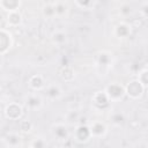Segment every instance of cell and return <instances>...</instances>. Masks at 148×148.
Segmentation results:
<instances>
[{
  "label": "cell",
  "mask_w": 148,
  "mask_h": 148,
  "mask_svg": "<svg viewBox=\"0 0 148 148\" xmlns=\"http://www.w3.org/2000/svg\"><path fill=\"white\" fill-rule=\"evenodd\" d=\"M114 35L117 38H126L131 35V25L125 23V22H120L114 27Z\"/></svg>",
  "instance_id": "obj_12"
},
{
  "label": "cell",
  "mask_w": 148,
  "mask_h": 148,
  "mask_svg": "<svg viewBox=\"0 0 148 148\" xmlns=\"http://www.w3.org/2000/svg\"><path fill=\"white\" fill-rule=\"evenodd\" d=\"M51 40L54 45L57 46H61L65 42H66V34L62 31H56L52 34L51 36Z\"/></svg>",
  "instance_id": "obj_19"
},
{
  "label": "cell",
  "mask_w": 148,
  "mask_h": 148,
  "mask_svg": "<svg viewBox=\"0 0 148 148\" xmlns=\"http://www.w3.org/2000/svg\"><path fill=\"white\" fill-rule=\"evenodd\" d=\"M51 133H52L53 138L57 139L58 141H66L68 139V135H69L67 126L62 123L53 124L51 127Z\"/></svg>",
  "instance_id": "obj_8"
},
{
  "label": "cell",
  "mask_w": 148,
  "mask_h": 148,
  "mask_svg": "<svg viewBox=\"0 0 148 148\" xmlns=\"http://www.w3.org/2000/svg\"><path fill=\"white\" fill-rule=\"evenodd\" d=\"M43 16L46 20H52L54 17H57V13H56V5L54 3H46L43 6L42 9Z\"/></svg>",
  "instance_id": "obj_18"
},
{
  "label": "cell",
  "mask_w": 148,
  "mask_h": 148,
  "mask_svg": "<svg viewBox=\"0 0 148 148\" xmlns=\"http://www.w3.org/2000/svg\"><path fill=\"white\" fill-rule=\"evenodd\" d=\"M73 139L79 143H86L92 139L89 124H80L75 127L73 132Z\"/></svg>",
  "instance_id": "obj_4"
},
{
  "label": "cell",
  "mask_w": 148,
  "mask_h": 148,
  "mask_svg": "<svg viewBox=\"0 0 148 148\" xmlns=\"http://www.w3.org/2000/svg\"><path fill=\"white\" fill-rule=\"evenodd\" d=\"M74 1L76 6L82 10H90L95 5V0H74Z\"/></svg>",
  "instance_id": "obj_20"
},
{
  "label": "cell",
  "mask_w": 148,
  "mask_h": 148,
  "mask_svg": "<svg viewBox=\"0 0 148 148\" xmlns=\"http://www.w3.org/2000/svg\"><path fill=\"white\" fill-rule=\"evenodd\" d=\"M12 46H13V36L6 28H2L0 31V53H1V56H5L12 49Z\"/></svg>",
  "instance_id": "obj_6"
},
{
  "label": "cell",
  "mask_w": 148,
  "mask_h": 148,
  "mask_svg": "<svg viewBox=\"0 0 148 148\" xmlns=\"http://www.w3.org/2000/svg\"><path fill=\"white\" fill-rule=\"evenodd\" d=\"M59 76L65 82H72L75 79V71L72 66H68V65L62 66L59 69Z\"/></svg>",
  "instance_id": "obj_13"
},
{
  "label": "cell",
  "mask_w": 148,
  "mask_h": 148,
  "mask_svg": "<svg viewBox=\"0 0 148 148\" xmlns=\"http://www.w3.org/2000/svg\"><path fill=\"white\" fill-rule=\"evenodd\" d=\"M46 145H47V142H46L44 139H42V138H36V139H34V140L31 141V143H30L29 146L32 147V148H43V147H46Z\"/></svg>",
  "instance_id": "obj_25"
},
{
  "label": "cell",
  "mask_w": 148,
  "mask_h": 148,
  "mask_svg": "<svg viewBox=\"0 0 148 148\" xmlns=\"http://www.w3.org/2000/svg\"><path fill=\"white\" fill-rule=\"evenodd\" d=\"M90 131H91V134H92V138H96V139H99V138H103L105 136V134L108 133V126L104 121L102 120H92L90 124Z\"/></svg>",
  "instance_id": "obj_7"
},
{
  "label": "cell",
  "mask_w": 148,
  "mask_h": 148,
  "mask_svg": "<svg viewBox=\"0 0 148 148\" xmlns=\"http://www.w3.org/2000/svg\"><path fill=\"white\" fill-rule=\"evenodd\" d=\"M6 147L8 148H17L22 146V136L17 133H9L6 139H2Z\"/></svg>",
  "instance_id": "obj_11"
},
{
  "label": "cell",
  "mask_w": 148,
  "mask_h": 148,
  "mask_svg": "<svg viewBox=\"0 0 148 148\" xmlns=\"http://www.w3.org/2000/svg\"><path fill=\"white\" fill-rule=\"evenodd\" d=\"M7 23H8L9 27H13V28L18 27L22 23V15H21V13L18 10L9 12L7 14Z\"/></svg>",
  "instance_id": "obj_15"
},
{
  "label": "cell",
  "mask_w": 148,
  "mask_h": 148,
  "mask_svg": "<svg viewBox=\"0 0 148 148\" xmlns=\"http://www.w3.org/2000/svg\"><path fill=\"white\" fill-rule=\"evenodd\" d=\"M124 119H125V117L121 112H112L110 116V120L112 121L113 125H121Z\"/></svg>",
  "instance_id": "obj_22"
},
{
  "label": "cell",
  "mask_w": 148,
  "mask_h": 148,
  "mask_svg": "<svg viewBox=\"0 0 148 148\" xmlns=\"http://www.w3.org/2000/svg\"><path fill=\"white\" fill-rule=\"evenodd\" d=\"M56 5V13H57V17H64L67 14V6L64 1H59Z\"/></svg>",
  "instance_id": "obj_21"
},
{
  "label": "cell",
  "mask_w": 148,
  "mask_h": 148,
  "mask_svg": "<svg viewBox=\"0 0 148 148\" xmlns=\"http://www.w3.org/2000/svg\"><path fill=\"white\" fill-rule=\"evenodd\" d=\"M79 113L76 112V111H69L68 113H67V116H66V119L69 121V123H76L77 120H79Z\"/></svg>",
  "instance_id": "obj_26"
},
{
  "label": "cell",
  "mask_w": 148,
  "mask_h": 148,
  "mask_svg": "<svg viewBox=\"0 0 148 148\" xmlns=\"http://www.w3.org/2000/svg\"><path fill=\"white\" fill-rule=\"evenodd\" d=\"M146 87L139 81V79H133L131 80L126 86H125V91H126V96L133 101L135 99H140L145 92Z\"/></svg>",
  "instance_id": "obj_1"
},
{
  "label": "cell",
  "mask_w": 148,
  "mask_h": 148,
  "mask_svg": "<svg viewBox=\"0 0 148 148\" xmlns=\"http://www.w3.org/2000/svg\"><path fill=\"white\" fill-rule=\"evenodd\" d=\"M25 106L31 111H37L43 106V98L36 92L30 94L25 98Z\"/></svg>",
  "instance_id": "obj_9"
},
{
  "label": "cell",
  "mask_w": 148,
  "mask_h": 148,
  "mask_svg": "<svg viewBox=\"0 0 148 148\" xmlns=\"http://www.w3.org/2000/svg\"><path fill=\"white\" fill-rule=\"evenodd\" d=\"M18 127L22 133H29L32 130V123L30 120H21Z\"/></svg>",
  "instance_id": "obj_23"
},
{
  "label": "cell",
  "mask_w": 148,
  "mask_h": 148,
  "mask_svg": "<svg viewBox=\"0 0 148 148\" xmlns=\"http://www.w3.org/2000/svg\"><path fill=\"white\" fill-rule=\"evenodd\" d=\"M3 113L10 120H20L23 116V108L16 102H9L3 109Z\"/></svg>",
  "instance_id": "obj_5"
},
{
  "label": "cell",
  "mask_w": 148,
  "mask_h": 148,
  "mask_svg": "<svg viewBox=\"0 0 148 148\" xmlns=\"http://www.w3.org/2000/svg\"><path fill=\"white\" fill-rule=\"evenodd\" d=\"M45 91H46V96H47L50 99H52V101L60 98L61 95H62L61 88H60L59 86H57V84H51V86H49V87L45 89Z\"/></svg>",
  "instance_id": "obj_17"
},
{
  "label": "cell",
  "mask_w": 148,
  "mask_h": 148,
  "mask_svg": "<svg viewBox=\"0 0 148 148\" xmlns=\"http://www.w3.org/2000/svg\"><path fill=\"white\" fill-rule=\"evenodd\" d=\"M141 13H142V15H143L145 17H148V3H147V5H145V6L142 7Z\"/></svg>",
  "instance_id": "obj_27"
},
{
  "label": "cell",
  "mask_w": 148,
  "mask_h": 148,
  "mask_svg": "<svg viewBox=\"0 0 148 148\" xmlns=\"http://www.w3.org/2000/svg\"><path fill=\"white\" fill-rule=\"evenodd\" d=\"M28 86L34 91H40L45 88V79L40 74H35V75L30 76V79L28 81Z\"/></svg>",
  "instance_id": "obj_10"
},
{
  "label": "cell",
  "mask_w": 148,
  "mask_h": 148,
  "mask_svg": "<svg viewBox=\"0 0 148 148\" xmlns=\"http://www.w3.org/2000/svg\"><path fill=\"white\" fill-rule=\"evenodd\" d=\"M20 6L21 0H1V8L7 13L18 10Z\"/></svg>",
  "instance_id": "obj_16"
},
{
  "label": "cell",
  "mask_w": 148,
  "mask_h": 148,
  "mask_svg": "<svg viewBox=\"0 0 148 148\" xmlns=\"http://www.w3.org/2000/svg\"><path fill=\"white\" fill-rule=\"evenodd\" d=\"M138 79H139V81L147 88V87H148V68L142 69V71L139 73Z\"/></svg>",
  "instance_id": "obj_24"
},
{
  "label": "cell",
  "mask_w": 148,
  "mask_h": 148,
  "mask_svg": "<svg viewBox=\"0 0 148 148\" xmlns=\"http://www.w3.org/2000/svg\"><path fill=\"white\" fill-rule=\"evenodd\" d=\"M91 104H92V108L95 110H97V111H105V110H108L110 108L111 99L106 95L105 90L96 91L91 96Z\"/></svg>",
  "instance_id": "obj_2"
},
{
  "label": "cell",
  "mask_w": 148,
  "mask_h": 148,
  "mask_svg": "<svg viewBox=\"0 0 148 148\" xmlns=\"http://www.w3.org/2000/svg\"><path fill=\"white\" fill-rule=\"evenodd\" d=\"M111 56L112 54L110 52H108V51H99L97 53V57H96L98 66H102V67L106 66V67H109L112 64V57Z\"/></svg>",
  "instance_id": "obj_14"
},
{
  "label": "cell",
  "mask_w": 148,
  "mask_h": 148,
  "mask_svg": "<svg viewBox=\"0 0 148 148\" xmlns=\"http://www.w3.org/2000/svg\"><path fill=\"white\" fill-rule=\"evenodd\" d=\"M104 90H105L106 95L109 96V98L111 99V102H119L120 99H123L126 96L125 87L123 84H120L119 82H112V83L108 84Z\"/></svg>",
  "instance_id": "obj_3"
}]
</instances>
